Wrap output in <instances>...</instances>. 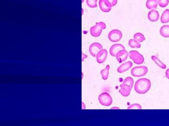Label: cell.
<instances>
[{"mask_svg":"<svg viewBox=\"0 0 169 126\" xmlns=\"http://www.w3.org/2000/svg\"><path fill=\"white\" fill-rule=\"evenodd\" d=\"M151 87V82L149 79L141 78L138 80L135 83L134 89L139 94H145L149 90Z\"/></svg>","mask_w":169,"mask_h":126,"instance_id":"obj_1","label":"cell"},{"mask_svg":"<svg viewBox=\"0 0 169 126\" xmlns=\"http://www.w3.org/2000/svg\"><path fill=\"white\" fill-rule=\"evenodd\" d=\"M106 28L105 24L103 22H98L96 24V26H92L90 29V33L94 37H98L101 34L102 30Z\"/></svg>","mask_w":169,"mask_h":126,"instance_id":"obj_2","label":"cell"},{"mask_svg":"<svg viewBox=\"0 0 169 126\" xmlns=\"http://www.w3.org/2000/svg\"><path fill=\"white\" fill-rule=\"evenodd\" d=\"M129 58L136 65H141L144 63V58L143 55L135 50L130 51L129 52Z\"/></svg>","mask_w":169,"mask_h":126,"instance_id":"obj_3","label":"cell"},{"mask_svg":"<svg viewBox=\"0 0 169 126\" xmlns=\"http://www.w3.org/2000/svg\"><path fill=\"white\" fill-rule=\"evenodd\" d=\"M100 103L104 106H109L112 103V99L107 93H102L98 98Z\"/></svg>","mask_w":169,"mask_h":126,"instance_id":"obj_4","label":"cell"},{"mask_svg":"<svg viewBox=\"0 0 169 126\" xmlns=\"http://www.w3.org/2000/svg\"><path fill=\"white\" fill-rule=\"evenodd\" d=\"M148 72V68L145 66L135 67L131 69V74L135 77L144 76Z\"/></svg>","mask_w":169,"mask_h":126,"instance_id":"obj_5","label":"cell"},{"mask_svg":"<svg viewBox=\"0 0 169 126\" xmlns=\"http://www.w3.org/2000/svg\"><path fill=\"white\" fill-rule=\"evenodd\" d=\"M123 37V34L120 30L117 29L112 30L108 34V39L112 42L119 41Z\"/></svg>","mask_w":169,"mask_h":126,"instance_id":"obj_6","label":"cell"},{"mask_svg":"<svg viewBox=\"0 0 169 126\" xmlns=\"http://www.w3.org/2000/svg\"><path fill=\"white\" fill-rule=\"evenodd\" d=\"M102 45L99 43L94 42L91 44L89 47L90 53L94 57H96V55L100 50L102 49Z\"/></svg>","mask_w":169,"mask_h":126,"instance_id":"obj_7","label":"cell"},{"mask_svg":"<svg viewBox=\"0 0 169 126\" xmlns=\"http://www.w3.org/2000/svg\"><path fill=\"white\" fill-rule=\"evenodd\" d=\"M100 9L104 12H109L112 10V5L108 0H100L99 2Z\"/></svg>","mask_w":169,"mask_h":126,"instance_id":"obj_8","label":"cell"},{"mask_svg":"<svg viewBox=\"0 0 169 126\" xmlns=\"http://www.w3.org/2000/svg\"><path fill=\"white\" fill-rule=\"evenodd\" d=\"M107 55L108 52L107 50L101 49L100 50L96 55L97 63L99 64L104 63L107 58Z\"/></svg>","mask_w":169,"mask_h":126,"instance_id":"obj_9","label":"cell"},{"mask_svg":"<svg viewBox=\"0 0 169 126\" xmlns=\"http://www.w3.org/2000/svg\"><path fill=\"white\" fill-rule=\"evenodd\" d=\"M129 55V53L125 49L121 50L116 54V59L119 63H121L125 61Z\"/></svg>","mask_w":169,"mask_h":126,"instance_id":"obj_10","label":"cell"},{"mask_svg":"<svg viewBox=\"0 0 169 126\" xmlns=\"http://www.w3.org/2000/svg\"><path fill=\"white\" fill-rule=\"evenodd\" d=\"M120 89L119 90V92L123 96L126 97L130 95L132 88L129 85L123 83V84L120 85Z\"/></svg>","mask_w":169,"mask_h":126,"instance_id":"obj_11","label":"cell"},{"mask_svg":"<svg viewBox=\"0 0 169 126\" xmlns=\"http://www.w3.org/2000/svg\"><path fill=\"white\" fill-rule=\"evenodd\" d=\"M123 49H125V47L123 45L121 44H115L112 45L110 47L109 50L110 54L112 57H116L118 52L121 50Z\"/></svg>","mask_w":169,"mask_h":126,"instance_id":"obj_12","label":"cell"},{"mask_svg":"<svg viewBox=\"0 0 169 126\" xmlns=\"http://www.w3.org/2000/svg\"><path fill=\"white\" fill-rule=\"evenodd\" d=\"M148 19L151 22H156L159 19V12L155 10H152L148 13Z\"/></svg>","mask_w":169,"mask_h":126,"instance_id":"obj_13","label":"cell"},{"mask_svg":"<svg viewBox=\"0 0 169 126\" xmlns=\"http://www.w3.org/2000/svg\"><path fill=\"white\" fill-rule=\"evenodd\" d=\"M133 66V63L130 61H127L125 63L122 64L118 68L117 71L119 73H121L125 72L128 70Z\"/></svg>","mask_w":169,"mask_h":126,"instance_id":"obj_14","label":"cell"},{"mask_svg":"<svg viewBox=\"0 0 169 126\" xmlns=\"http://www.w3.org/2000/svg\"><path fill=\"white\" fill-rule=\"evenodd\" d=\"M158 5L157 0H147L146 2V6L149 10H155Z\"/></svg>","mask_w":169,"mask_h":126,"instance_id":"obj_15","label":"cell"},{"mask_svg":"<svg viewBox=\"0 0 169 126\" xmlns=\"http://www.w3.org/2000/svg\"><path fill=\"white\" fill-rule=\"evenodd\" d=\"M160 33L163 37H165V38L169 37V25L162 26L160 30Z\"/></svg>","mask_w":169,"mask_h":126,"instance_id":"obj_16","label":"cell"},{"mask_svg":"<svg viewBox=\"0 0 169 126\" xmlns=\"http://www.w3.org/2000/svg\"><path fill=\"white\" fill-rule=\"evenodd\" d=\"M161 22L162 23H167L169 22V10H166L163 12L161 17Z\"/></svg>","mask_w":169,"mask_h":126,"instance_id":"obj_17","label":"cell"},{"mask_svg":"<svg viewBox=\"0 0 169 126\" xmlns=\"http://www.w3.org/2000/svg\"><path fill=\"white\" fill-rule=\"evenodd\" d=\"M152 59L156 65H157L160 68H161L162 69H164L167 68V65H165L164 63L162 62L155 55H152Z\"/></svg>","mask_w":169,"mask_h":126,"instance_id":"obj_18","label":"cell"},{"mask_svg":"<svg viewBox=\"0 0 169 126\" xmlns=\"http://www.w3.org/2000/svg\"><path fill=\"white\" fill-rule=\"evenodd\" d=\"M110 65H107L105 67V69L102 70L100 73L101 75L102 78L104 80H106L108 78L109 73Z\"/></svg>","mask_w":169,"mask_h":126,"instance_id":"obj_19","label":"cell"},{"mask_svg":"<svg viewBox=\"0 0 169 126\" xmlns=\"http://www.w3.org/2000/svg\"><path fill=\"white\" fill-rule=\"evenodd\" d=\"M128 45L131 48H140L141 47V44L136 40L130 39L128 42Z\"/></svg>","mask_w":169,"mask_h":126,"instance_id":"obj_20","label":"cell"},{"mask_svg":"<svg viewBox=\"0 0 169 126\" xmlns=\"http://www.w3.org/2000/svg\"><path fill=\"white\" fill-rule=\"evenodd\" d=\"M134 39L136 40L139 43L143 42L144 40H145V37L143 34L141 33H136L134 34Z\"/></svg>","mask_w":169,"mask_h":126,"instance_id":"obj_21","label":"cell"},{"mask_svg":"<svg viewBox=\"0 0 169 126\" xmlns=\"http://www.w3.org/2000/svg\"><path fill=\"white\" fill-rule=\"evenodd\" d=\"M97 0H86V4L90 8H94L97 7Z\"/></svg>","mask_w":169,"mask_h":126,"instance_id":"obj_22","label":"cell"},{"mask_svg":"<svg viewBox=\"0 0 169 126\" xmlns=\"http://www.w3.org/2000/svg\"><path fill=\"white\" fill-rule=\"evenodd\" d=\"M123 83H126L127 85H129L131 88H133L134 85V80L131 77H127L123 82Z\"/></svg>","mask_w":169,"mask_h":126,"instance_id":"obj_23","label":"cell"},{"mask_svg":"<svg viewBox=\"0 0 169 126\" xmlns=\"http://www.w3.org/2000/svg\"><path fill=\"white\" fill-rule=\"evenodd\" d=\"M158 5L161 8H165L169 3V0H157Z\"/></svg>","mask_w":169,"mask_h":126,"instance_id":"obj_24","label":"cell"},{"mask_svg":"<svg viewBox=\"0 0 169 126\" xmlns=\"http://www.w3.org/2000/svg\"><path fill=\"white\" fill-rule=\"evenodd\" d=\"M141 107L138 103H134L128 107V109H141Z\"/></svg>","mask_w":169,"mask_h":126,"instance_id":"obj_25","label":"cell"},{"mask_svg":"<svg viewBox=\"0 0 169 126\" xmlns=\"http://www.w3.org/2000/svg\"><path fill=\"white\" fill-rule=\"evenodd\" d=\"M109 2L112 4V6H115L116 4H117V0H108Z\"/></svg>","mask_w":169,"mask_h":126,"instance_id":"obj_26","label":"cell"},{"mask_svg":"<svg viewBox=\"0 0 169 126\" xmlns=\"http://www.w3.org/2000/svg\"><path fill=\"white\" fill-rule=\"evenodd\" d=\"M165 76L167 78V79H169V69L167 70V71L165 72Z\"/></svg>","mask_w":169,"mask_h":126,"instance_id":"obj_27","label":"cell"},{"mask_svg":"<svg viewBox=\"0 0 169 126\" xmlns=\"http://www.w3.org/2000/svg\"><path fill=\"white\" fill-rule=\"evenodd\" d=\"M86 57H87V56H86V54H84L83 53H82V61Z\"/></svg>","mask_w":169,"mask_h":126,"instance_id":"obj_28","label":"cell"},{"mask_svg":"<svg viewBox=\"0 0 169 126\" xmlns=\"http://www.w3.org/2000/svg\"><path fill=\"white\" fill-rule=\"evenodd\" d=\"M112 109H119V108H117V107H114V108H112Z\"/></svg>","mask_w":169,"mask_h":126,"instance_id":"obj_29","label":"cell"}]
</instances>
